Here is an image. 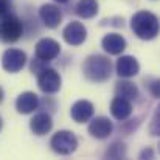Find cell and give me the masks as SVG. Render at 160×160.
<instances>
[{"mask_svg": "<svg viewBox=\"0 0 160 160\" xmlns=\"http://www.w3.org/2000/svg\"><path fill=\"white\" fill-rule=\"evenodd\" d=\"M100 5L97 0H79L76 3V14L81 19H92L98 14Z\"/></svg>", "mask_w": 160, "mask_h": 160, "instance_id": "obj_18", "label": "cell"}, {"mask_svg": "<svg viewBox=\"0 0 160 160\" xmlns=\"http://www.w3.org/2000/svg\"><path fill=\"white\" fill-rule=\"evenodd\" d=\"M149 89H151V93H152L156 98H159L160 97V89H159V81H157V79H152V82L149 84Z\"/></svg>", "mask_w": 160, "mask_h": 160, "instance_id": "obj_23", "label": "cell"}, {"mask_svg": "<svg viewBox=\"0 0 160 160\" xmlns=\"http://www.w3.org/2000/svg\"><path fill=\"white\" fill-rule=\"evenodd\" d=\"M27 64V53L19 48H8L2 56V67L8 73L20 72Z\"/></svg>", "mask_w": 160, "mask_h": 160, "instance_id": "obj_6", "label": "cell"}, {"mask_svg": "<svg viewBox=\"0 0 160 160\" xmlns=\"http://www.w3.org/2000/svg\"><path fill=\"white\" fill-rule=\"evenodd\" d=\"M45 62L44 61H41V59H33V62H31V72L33 73H39L42 68H45V65H44Z\"/></svg>", "mask_w": 160, "mask_h": 160, "instance_id": "obj_21", "label": "cell"}, {"mask_svg": "<svg viewBox=\"0 0 160 160\" xmlns=\"http://www.w3.org/2000/svg\"><path fill=\"white\" fill-rule=\"evenodd\" d=\"M112 131H113V124H112V121L107 117H97L89 124V134L93 138H98V140L107 138L112 134Z\"/></svg>", "mask_w": 160, "mask_h": 160, "instance_id": "obj_9", "label": "cell"}, {"mask_svg": "<svg viewBox=\"0 0 160 160\" xmlns=\"http://www.w3.org/2000/svg\"><path fill=\"white\" fill-rule=\"evenodd\" d=\"M2 126H3V121H2V117H0V131H2Z\"/></svg>", "mask_w": 160, "mask_h": 160, "instance_id": "obj_27", "label": "cell"}, {"mask_svg": "<svg viewBox=\"0 0 160 160\" xmlns=\"http://www.w3.org/2000/svg\"><path fill=\"white\" fill-rule=\"evenodd\" d=\"M61 84H62V79H61V75L50 67H45L42 68L39 73H38V86L39 89L44 92V93H56L59 92L61 89Z\"/></svg>", "mask_w": 160, "mask_h": 160, "instance_id": "obj_5", "label": "cell"}, {"mask_svg": "<svg viewBox=\"0 0 160 160\" xmlns=\"http://www.w3.org/2000/svg\"><path fill=\"white\" fill-rule=\"evenodd\" d=\"M53 128V120H52V115L47 113V112H41V113H36L31 121H30V129L34 135H47Z\"/></svg>", "mask_w": 160, "mask_h": 160, "instance_id": "obj_12", "label": "cell"}, {"mask_svg": "<svg viewBox=\"0 0 160 160\" xmlns=\"http://www.w3.org/2000/svg\"><path fill=\"white\" fill-rule=\"evenodd\" d=\"M115 95L121 97L124 100H129V101H135L138 98V89H137V86L134 82L121 79L115 86Z\"/></svg>", "mask_w": 160, "mask_h": 160, "instance_id": "obj_17", "label": "cell"}, {"mask_svg": "<svg viewBox=\"0 0 160 160\" xmlns=\"http://www.w3.org/2000/svg\"><path fill=\"white\" fill-rule=\"evenodd\" d=\"M50 146L56 154L70 156L78 148V138L72 131H58L50 140Z\"/></svg>", "mask_w": 160, "mask_h": 160, "instance_id": "obj_4", "label": "cell"}, {"mask_svg": "<svg viewBox=\"0 0 160 160\" xmlns=\"http://www.w3.org/2000/svg\"><path fill=\"white\" fill-rule=\"evenodd\" d=\"M126 45H128L126 39L121 34H118V33H109L101 41V47L109 54H121L124 52Z\"/></svg>", "mask_w": 160, "mask_h": 160, "instance_id": "obj_15", "label": "cell"}, {"mask_svg": "<svg viewBox=\"0 0 160 160\" xmlns=\"http://www.w3.org/2000/svg\"><path fill=\"white\" fill-rule=\"evenodd\" d=\"M110 113L115 120L124 121L132 115V104L129 100H124L121 97H115L110 103Z\"/></svg>", "mask_w": 160, "mask_h": 160, "instance_id": "obj_16", "label": "cell"}, {"mask_svg": "<svg viewBox=\"0 0 160 160\" xmlns=\"http://www.w3.org/2000/svg\"><path fill=\"white\" fill-rule=\"evenodd\" d=\"M106 157L109 159H124L126 157V146L121 142H115L112 146H109L106 151Z\"/></svg>", "mask_w": 160, "mask_h": 160, "instance_id": "obj_19", "label": "cell"}, {"mask_svg": "<svg viewBox=\"0 0 160 160\" xmlns=\"http://www.w3.org/2000/svg\"><path fill=\"white\" fill-rule=\"evenodd\" d=\"M84 76L92 82H104L112 75V62L103 54H92L82 64Z\"/></svg>", "mask_w": 160, "mask_h": 160, "instance_id": "obj_2", "label": "cell"}, {"mask_svg": "<svg viewBox=\"0 0 160 160\" xmlns=\"http://www.w3.org/2000/svg\"><path fill=\"white\" fill-rule=\"evenodd\" d=\"M145 157H148V159H152V157H154V152H152L151 149H145V151L140 154V159H145Z\"/></svg>", "mask_w": 160, "mask_h": 160, "instance_id": "obj_24", "label": "cell"}, {"mask_svg": "<svg viewBox=\"0 0 160 160\" xmlns=\"http://www.w3.org/2000/svg\"><path fill=\"white\" fill-rule=\"evenodd\" d=\"M131 30L142 41H151L159 34V19L149 11H138L131 19Z\"/></svg>", "mask_w": 160, "mask_h": 160, "instance_id": "obj_1", "label": "cell"}, {"mask_svg": "<svg viewBox=\"0 0 160 160\" xmlns=\"http://www.w3.org/2000/svg\"><path fill=\"white\" fill-rule=\"evenodd\" d=\"M22 34L23 22L17 16L9 12L0 19V41L3 44H14L22 38Z\"/></svg>", "mask_w": 160, "mask_h": 160, "instance_id": "obj_3", "label": "cell"}, {"mask_svg": "<svg viewBox=\"0 0 160 160\" xmlns=\"http://www.w3.org/2000/svg\"><path fill=\"white\" fill-rule=\"evenodd\" d=\"M3 97H5V92H3V89L0 87V103L3 101Z\"/></svg>", "mask_w": 160, "mask_h": 160, "instance_id": "obj_25", "label": "cell"}, {"mask_svg": "<svg viewBox=\"0 0 160 160\" xmlns=\"http://www.w3.org/2000/svg\"><path fill=\"white\" fill-rule=\"evenodd\" d=\"M54 2H58V3H67L68 0H54Z\"/></svg>", "mask_w": 160, "mask_h": 160, "instance_id": "obj_26", "label": "cell"}, {"mask_svg": "<svg viewBox=\"0 0 160 160\" xmlns=\"http://www.w3.org/2000/svg\"><path fill=\"white\" fill-rule=\"evenodd\" d=\"M93 112H95V107H93V104L90 101L79 100V101H76L72 106V109H70V117L76 123H87L93 117Z\"/></svg>", "mask_w": 160, "mask_h": 160, "instance_id": "obj_11", "label": "cell"}, {"mask_svg": "<svg viewBox=\"0 0 160 160\" xmlns=\"http://www.w3.org/2000/svg\"><path fill=\"white\" fill-rule=\"evenodd\" d=\"M39 17H41V20L44 22V25L47 28H56L62 22V12H61V9L56 5H52V3H47V5H42L41 6Z\"/></svg>", "mask_w": 160, "mask_h": 160, "instance_id": "obj_13", "label": "cell"}, {"mask_svg": "<svg viewBox=\"0 0 160 160\" xmlns=\"http://www.w3.org/2000/svg\"><path fill=\"white\" fill-rule=\"evenodd\" d=\"M39 97L34 92H23L17 97L16 100V109L19 113L22 115H28L33 113L38 107H39Z\"/></svg>", "mask_w": 160, "mask_h": 160, "instance_id": "obj_14", "label": "cell"}, {"mask_svg": "<svg viewBox=\"0 0 160 160\" xmlns=\"http://www.w3.org/2000/svg\"><path fill=\"white\" fill-rule=\"evenodd\" d=\"M62 36H64V41L68 45L78 47V45L84 44V41L87 39V28L84 27V23L73 20L64 28Z\"/></svg>", "mask_w": 160, "mask_h": 160, "instance_id": "obj_7", "label": "cell"}, {"mask_svg": "<svg viewBox=\"0 0 160 160\" xmlns=\"http://www.w3.org/2000/svg\"><path fill=\"white\" fill-rule=\"evenodd\" d=\"M151 134L152 135H159L160 134V126H159V110H156L154 117H152V121H151Z\"/></svg>", "mask_w": 160, "mask_h": 160, "instance_id": "obj_20", "label": "cell"}, {"mask_svg": "<svg viewBox=\"0 0 160 160\" xmlns=\"http://www.w3.org/2000/svg\"><path fill=\"white\" fill-rule=\"evenodd\" d=\"M9 9H11L9 0H0V19L5 17L6 14H9Z\"/></svg>", "mask_w": 160, "mask_h": 160, "instance_id": "obj_22", "label": "cell"}, {"mask_svg": "<svg viewBox=\"0 0 160 160\" xmlns=\"http://www.w3.org/2000/svg\"><path fill=\"white\" fill-rule=\"evenodd\" d=\"M59 53H61V45L54 39L44 38L36 44V58L44 62H50V61L56 59Z\"/></svg>", "mask_w": 160, "mask_h": 160, "instance_id": "obj_8", "label": "cell"}, {"mask_svg": "<svg viewBox=\"0 0 160 160\" xmlns=\"http://www.w3.org/2000/svg\"><path fill=\"white\" fill-rule=\"evenodd\" d=\"M117 73L120 78H132L135 75H138L140 72V64L134 56H120L117 64H115Z\"/></svg>", "mask_w": 160, "mask_h": 160, "instance_id": "obj_10", "label": "cell"}]
</instances>
